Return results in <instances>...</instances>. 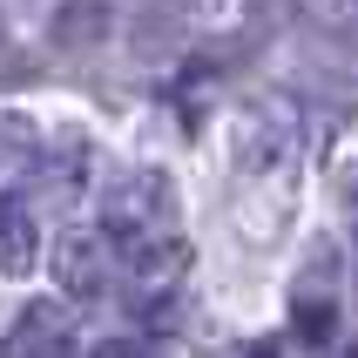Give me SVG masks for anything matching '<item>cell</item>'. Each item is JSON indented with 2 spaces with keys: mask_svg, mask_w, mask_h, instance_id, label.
<instances>
[{
  "mask_svg": "<svg viewBox=\"0 0 358 358\" xmlns=\"http://www.w3.org/2000/svg\"><path fill=\"white\" fill-rule=\"evenodd\" d=\"M291 182H298V136H291V122L257 115L243 129V149H237V189H243V230L250 237L278 230V203L291 196Z\"/></svg>",
  "mask_w": 358,
  "mask_h": 358,
  "instance_id": "cell-1",
  "label": "cell"
},
{
  "mask_svg": "<svg viewBox=\"0 0 358 358\" xmlns=\"http://www.w3.org/2000/svg\"><path fill=\"white\" fill-rule=\"evenodd\" d=\"M95 358H149V345L142 338H108V345H95Z\"/></svg>",
  "mask_w": 358,
  "mask_h": 358,
  "instance_id": "cell-8",
  "label": "cell"
},
{
  "mask_svg": "<svg viewBox=\"0 0 358 358\" xmlns=\"http://www.w3.org/2000/svg\"><path fill=\"white\" fill-rule=\"evenodd\" d=\"M0 75H14V55H7V27H0Z\"/></svg>",
  "mask_w": 358,
  "mask_h": 358,
  "instance_id": "cell-9",
  "label": "cell"
},
{
  "mask_svg": "<svg viewBox=\"0 0 358 358\" xmlns=\"http://www.w3.org/2000/svg\"><path fill=\"white\" fill-rule=\"evenodd\" d=\"M34 250H41L34 217H27V210H20L14 196H0V271H7V278L34 271Z\"/></svg>",
  "mask_w": 358,
  "mask_h": 358,
  "instance_id": "cell-6",
  "label": "cell"
},
{
  "mask_svg": "<svg viewBox=\"0 0 358 358\" xmlns=\"http://www.w3.org/2000/svg\"><path fill=\"white\" fill-rule=\"evenodd\" d=\"M108 27H115V7H108V0H61V14H55V41L61 48H101Z\"/></svg>",
  "mask_w": 358,
  "mask_h": 358,
  "instance_id": "cell-5",
  "label": "cell"
},
{
  "mask_svg": "<svg viewBox=\"0 0 358 358\" xmlns=\"http://www.w3.org/2000/svg\"><path fill=\"white\" fill-rule=\"evenodd\" d=\"M338 203H345V230H352V243H358V162L338 169Z\"/></svg>",
  "mask_w": 358,
  "mask_h": 358,
  "instance_id": "cell-7",
  "label": "cell"
},
{
  "mask_svg": "<svg viewBox=\"0 0 358 358\" xmlns=\"http://www.w3.org/2000/svg\"><path fill=\"white\" fill-rule=\"evenodd\" d=\"M101 230L108 237H129V243L169 237V176L162 169H129L108 189V203H101Z\"/></svg>",
  "mask_w": 358,
  "mask_h": 358,
  "instance_id": "cell-2",
  "label": "cell"
},
{
  "mask_svg": "<svg viewBox=\"0 0 358 358\" xmlns=\"http://www.w3.org/2000/svg\"><path fill=\"white\" fill-rule=\"evenodd\" d=\"M55 278L68 298H95L101 284H108V237L101 230H81V237H68L55 250Z\"/></svg>",
  "mask_w": 358,
  "mask_h": 358,
  "instance_id": "cell-4",
  "label": "cell"
},
{
  "mask_svg": "<svg viewBox=\"0 0 358 358\" xmlns=\"http://www.w3.org/2000/svg\"><path fill=\"white\" fill-rule=\"evenodd\" d=\"M0 358H75V324H68V311H61L55 298H34L20 311V324L7 331Z\"/></svg>",
  "mask_w": 358,
  "mask_h": 358,
  "instance_id": "cell-3",
  "label": "cell"
}]
</instances>
